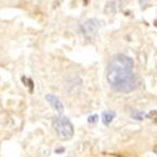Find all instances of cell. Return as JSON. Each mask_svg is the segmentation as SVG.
Returning a JSON list of instances; mask_svg holds the SVG:
<instances>
[{"label":"cell","instance_id":"1","mask_svg":"<svg viewBox=\"0 0 157 157\" xmlns=\"http://www.w3.org/2000/svg\"><path fill=\"white\" fill-rule=\"evenodd\" d=\"M134 60L125 54H117L107 68V80L114 91L128 94L137 85L134 74Z\"/></svg>","mask_w":157,"mask_h":157},{"label":"cell","instance_id":"2","mask_svg":"<svg viewBox=\"0 0 157 157\" xmlns=\"http://www.w3.org/2000/svg\"><path fill=\"white\" fill-rule=\"evenodd\" d=\"M53 126L60 140H71L74 135V126L66 117H56L53 120Z\"/></svg>","mask_w":157,"mask_h":157},{"label":"cell","instance_id":"3","mask_svg":"<svg viewBox=\"0 0 157 157\" xmlns=\"http://www.w3.org/2000/svg\"><path fill=\"white\" fill-rule=\"evenodd\" d=\"M101 22L98 19H88L80 25V32L87 41H92L96 37Z\"/></svg>","mask_w":157,"mask_h":157},{"label":"cell","instance_id":"4","mask_svg":"<svg viewBox=\"0 0 157 157\" xmlns=\"http://www.w3.org/2000/svg\"><path fill=\"white\" fill-rule=\"evenodd\" d=\"M45 99L47 100V101L50 102L51 105H52L54 109H55L56 111H57L58 113H62L64 111V107H63V103L60 102V100L58 99L57 97H56L55 94H46L45 96Z\"/></svg>","mask_w":157,"mask_h":157},{"label":"cell","instance_id":"5","mask_svg":"<svg viewBox=\"0 0 157 157\" xmlns=\"http://www.w3.org/2000/svg\"><path fill=\"white\" fill-rule=\"evenodd\" d=\"M115 115L117 114H115L114 111H105V112H102V114H101L102 123L108 126L112 122L113 119L115 118Z\"/></svg>","mask_w":157,"mask_h":157},{"label":"cell","instance_id":"6","mask_svg":"<svg viewBox=\"0 0 157 157\" xmlns=\"http://www.w3.org/2000/svg\"><path fill=\"white\" fill-rule=\"evenodd\" d=\"M144 117H145L144 112H142V111H133L132 112V118L135 119V120L142 121Z\"/></svg>","mask_w":157,"mask_h":157},{"label":"cell","instance_id":"7","mask_svg":"<svg viewBox=\"0 0 157 157\" xmlns=\"http://www.w3.org/2000/svg\"><path fill=\"white\" fill-rule=\"evenodd\" d=\"M98 121V115L97 114H94V115H90L89 118H88V123H91V124H94V123H96Z\"/></svg>","mask_w":157,"mask_h":157},{"label":"cell","instance_id":"8","mask_svg":"<svg viewBox=\"0 0 157 157\" xmlns=\"http://www.w3.org/2000/svg\"><path fill=\"white\" fill-rule=\"evenodd\" d=\"M64 152V148H58L55 149V153H63Z\"/></svg>","mask_w":157,"mask_h":157}]
</instances>
